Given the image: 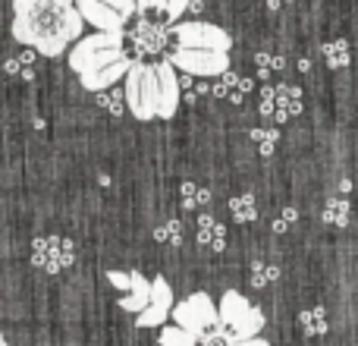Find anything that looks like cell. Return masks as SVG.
Here are the masks:
<instances>
[{"label": "cell", "mask_w": 358, "mask_h": 346, "mask_svg": "<svg viewBox=\"0 0 358 346\" xmlns=\"http://www.w3.org/2000/svg\"><path fill=\"white\" fill-rule=\"evenodd\" d=\"M85 19H82L76 0H13V38L22 48L41 57L66 54L69 44L82 38Z\"/></svg>", "instance_id": "cell-1"}, {"label": "cell", "mask_w": 358, "mask_h": 346, "mask_svg": "<svg viewBox=\"0 0 358 346\" xmlns=\"http://www.w3.org/2000/svg\"><path fill=\"white\" fill-rule=\"evenodd\" d=\"M132 57L126 54L123 32H92L69 48V69L79 76L85 92H110L132 69Z\"/></svg>", "instance_id": "cell-2"}, {"label": "cell", "mask_w": 358, "mask_h": 346, "mask_svg": "<svg viewBox=\"0 0 358 346\" xmlns=\"http://www.w3.org/2000/svg\"><path fill=\"white\" fill-rule=\"evenodd\" d=\"M126 107L136 120H161V79H157V60H136L123 79Z\"/></svg>", "instance_id": "cell-3"}, {"label": "cell", "mask_w": 358, "mask_h": 346, "mask_svg": "<svg viewBox=\"0 0 358 346\" xmlns=\"http://www.w3.org/2000/svg\"><path fill=\"white\" fill-rule=\"evenodd\" d=\"M220 328L223 334L229 337L233 343H242V340H252V337L261 334L264 328V312L258 305H252L239 290H227L220 296Z\"/></svg>", "instance_id": "cell-4"}, {"label": "cell", "mask_w": 358, "mask_h": 346, "mask_svg": "<svg viewBox=\"0 0 358 346\" xmlns=\"http://www.w3.org/2000/svg\"><path fill=\"white\" fill-rule=\"evenodd\" d=\"M173 324H179L182 331H189L192 337H208L210 331L220 328V309L214 305V299L208 293H192L182 303L173 305Z\"/></svg>", "instance_id": "cell-5"}, {"label": "cell", "mask_w": 358, "mask_h": 346, "mask_svg": "<svg viewBox=\"0 0 358 346\" xmlns=\"http://www.w3.org/2000/svg\"><path fill=\"white\" fill-rule=\"evenodd\" d=\"M170 63L185 76H198V79H220L229 73V54L227 50H210V48H173L167 57Z\"/></svg>", "instance_id": "cell-6"}, {"label": "cell", "mask_w": 358, "mask_h": 346, "mask_svg": "<svg viewBox=\"0 0 358 346\" xmlns=\"http://www.w3.org/2000/svg\"><path fill=\"white\" fill-rule=\"evenodd\" d=\"M76 6L94 32H123L138 13L136 0H76Z\"/></svg>", "instance_id": "cell-7"}, {"label": "cell", "mask_w": 358, "mask_h": 346, "mask_svg": "<svg viewBox=\"0 0 358 346\" xmlns=\"http://www.w3.org/2000/svg\"><path fill=\"white\" fill-rule=\"evenodd\" d=\"M73 258L76 246L66 236H38L31 242V261H35V268H41L48 274H60L63 268L73 265Z\"/></svg>", "instance_id": "cell-8"}, {"label": "cell", "mask_w": 358, "mask_h": 346, "mask_svg": "<svg viewBox=\"0 0 358 346\" xmlns=\"http://www.w3.org/2000/svg\"><path fill=\"white\" fill-rule=\"evenodd\" d=\"M173 315V286L167 277H151V305L136 318L138 328H164L167 318Z\"/></svg>", "instance_id": "cell-9"}, {"label": "cell", "mask_w": 358, "mask_h": 346, "mask_svg": "<svg viewBox=\"0 0 358 346\" xmlns=\"http://www.w3.org/2000/svg\"><path fill=\"white\" fill-rule=\"evenodd\" d=\"M299 107H302V95H299V88H292V85H277V88L267 85L264 92H261V117L264 120L283 123V120H289L292 113H299Z\"/></svg>", "instance_id": "cell-10"}, {"label": "cell", "mask_w": 358, "mask_h": 346, "mask_svg": "<svg viewBox=\"0 0 358 346\" xmlns=\"http://www.w3.org/2000/svg\"><path fill=\"white\" fill-rule=\"evenodd\" d=\"M157 79H161V120L176 117L182 101V79L170 60H157Z\"/></svg>", "instance_id": "cell-11"}, {"label": "cell", "mask_w": 358, "mask_h": 346, "mask_svg": "<svg viewBox=\"0 0 358 346\" xmlns=\"http://www.w3.org/2000/svg\"><path fill=\"white\" fill-rule=\"evenodd\" d=\"M129 277H132L129 293H126V296H120V309L132 312V315H142V312L151 305V280L145 277L142 271H136V268L129 271Z\"/></svg>", "instance_id": "cell-12"}, {"label": "cell", "mask_w": 358, "mask_h": 346, "mask_svg": "<svg viewBox=\"0 0 358 346\" xmlns=\"http://www.w3.org/2000/svg\"><path fill=\"white\" fill-rule=\"evenodd\" d=\"M195 233H198V242L204 249H210V252H223V246H227V227L214 214H198Z\"/></svg>", "instance_id": "cell-13"}, {"label": "cell", "mask_w": 358, "mask_h": 346, "mask_svg": "<svg viewBox=\"0 0 358 346\" xmlns=\"http://www.w3.org/2000/svg\"><path fill=\"white\" fill-rule=\"evenodd\" d=\"M210 92H214L217 98H227V101H233V104H242V101L248 98V92H252V79H242V76H236L233 69H229V73H223L220 79H217V85L210 88Z\"/></svg>", "instance_id": "cell-14"}, {"label": "cell", "mask_w": 358, "mask_h": 346, "mask_svg": "<svg viewBox=\"0 0 358 346\" xmlns=\"http://www.w3.org/2000/svg\"><path fill=\"white\" fill-rule=\"evenodd\" d=\"M136 4H138V13H142V16L145 13H161V19L176 22V19L192 6V0H136Z\"/></svg>", "instance_id": "cell-15"}, {"label": "cell", "mask_w": 358, "mask_h": 346, "mask_svg": "<svg viewBox=\"0 0 358 346\" xmlns=\"http://www.w3.org/2000/svg\"><path fill=\"white\" fill-rule=\"evenodd\" d=\"M229 214L239 223H252L255 217H258V202H255L252 192H242V195L229 198Z\"/></svg>", "instance_id": "cell-16"}, {"label": "cell", "mask_w": 358, "mask_h": 346, "mask_svg": "<svg viewBox=\"0 0 358 346\" xmlns=\"http://www.w3.org/2000/svg\"><path fill=\"white\" fill-rule=\"evenodd\" d=\"M299 324H302V331L308 337H321L327 334V312L317 305V309H305L302 315H299Z\"/></svg>", "instance_id": "cell-17"}, {"label": "cell", "mask_w": 358, "mask_h": 346, "mask_svg": "<svg viewBox=\"0 0 358 346\" xmlns=\"http://www.w3.org/2000/svg\"><path fill=\"white\" fill-rule=\"evenodd\" d=\"M157 346H201L198 337H192L189 331H182L179 324H164L161 337H157Z\"/></svg>", "instance_id": "cell-18"}, {"label": "cell", "mask_w": 358, "mask_h": 346, "mask_svg": "<svg viewBox=\"0 0 358 346\" xmlns=\"http://www.w3.org/2000/svg\"><path fill=\"white\" fill-rule=\"evenodd\" d=\"M210 202V192L201 189L195 183H182V208L185 211H195V208H204Z\"/></svg>", "instance_id": "cell-19"}, {"label": "cell", "mask_w": 358, "mask_h": 346, "mask_svg": "<svg viewBox=\"0 0 358 346\" xmlns=\"http://www.w3.org/2000/svg\"><path fill=\"white\" fill-rule=\"evenodd\" d=\"M155 240L164 246H179L182 242V223L179 221H164L155 227Z\"/></svg>", "instance_id": "cell-20"}, {"label": "cell", "mask_w": 358, "mask_h": 346, "mask_svg": "<svg viewBox=\"0 0 358 346\" xmlns=\"http://www.w3.org/2000/svg\"><path fill=\"white\" fill-rule=\"evenodd\" d=\"M324 57H327V63L334 69H340V67H346L349 63V44L346 41H330V44H324Z\"/></svg>", "instance_id": "cell-21"}, {"label": "cell", "mask_w": 358, "mask_h": 346, "mask_svg": "<svg viewBox=\"0 0 358 346\" xmlns=\"http://www.w3.org/2000/svg\"><path fill=\"white\" fill-rule=\"evenodd\" d=\"M324 221H327V223H336V227H343V223L349 221V202H343V198H330V202H327V211H324Z\"/></svg>", "instance_id": "cell-22"}, {"label": "cell", "mask_w": 358, "mask_h": 346, "mask_svg": "<svg viewBox=\"0 0 358 346\" xmlns=\"http://www.w3.org/2000/svg\"><path fill=\"white\" fill-rule=\"evenodd\" d=\"M248 136L255 139V142H258V148H261V155H273V148H277V130H252L248 132Z\"/></svg>", "instance_id": "cell-23"}, {"label": "cell", "mask_w": 358, "mask_h": 346, "mask_svg": "<svg viewBox=\"0 0 358 346\" xmlns=\"http://www.w3.org/2000/svg\"><path fill=\"white\" fill-rule=\"evenodd\" d=\"M277 268L273 265H264V261H258V265L252 268V284L255 286H267V284H273V280H277Z\"/></svg>", "instance_id": "cell-24"}, {"label": "cell", "mask_w": 358, "mask_h": 346, "mask_svg": "<svg viewBox=\"0 0 358 346\" xmlns=\"http://www.w3.org/2000/svg\"><path fill=\"white\" fill-rule=\"evenodd\" d=\"M94 98H98V104H101V107H107L110 113H120V107L126 104V95H123V92H113V88H110V92L94 95Z\"/></svg>", "instance_id": "cell-25"}, {"label": "cell", "mask_w": 358, "mask_h": 346, "mask_svg": "<svg viewBox=\"0 0 358 346\" xmlns=\"http://www.w3.org/2000/svg\"><path fill=\"white\" fill-rule=\"evenodd\" d=\"M107 280H110L120 293H129V284H132L129 271H107Z\"/></svg>", "instance_id": "cell-26"}, {"label": "cell", "mask_w": 358, "mask_h": 346, "mask_svg": "<svg viewBox=\"0 0 358 346\" xmlns=\"http://www.w3.org/2000/svg\"><path fill=\"white\" fill-rule=\"evenodd\" d=\"M198 343H201V346H236L227 334H223V331H210V334H208V337H201Z\"/></svg>", "instance_id": "cell-27"}, {"label": "cell", "mask_w": 358, "mask_h": 346, "mask_svg": "<svg viewBox=\"0 0 358 346\" xmlns=\"http://www.w3.org/2000/svg\"><path fill=\"white\" fill-rule=\"evenodd\" d=\"M296 217H299V214H296V208H286L283 214H280V221L273 223V233H283V230L289 227V223H296Z\"/></svg>", "instance_id": "cell-28"}, {"label": "cell", "mask_w": 358, "mask_h": 346, "mask_svg": "<svg viewBox=\"0 0 358 346\" xmlns=\"http://www.w3.org/2000/svg\"><path fill=\"white\" fill-rule=\"evenodd\" d=\"M236 346H271V343L261 340V337H252V340H242V343H236Z\"/></svg>", "instance_id": "cell-29"}, {"label": "cell", "mask_w": 358, "mask_h": 346, "mask_svg": "<svg viewBox=\"0 0 358 346\" xmlns=\"http://www.w3.org/2000/svg\"><path fill=\"white\" fill-rule=\"evenodd\" d=\"M267 4H271V10H280V6L289 4V0H267Z\"/></svg>", "instance_id": "cell-30"}, {"label": "cell", "mask_w": 358, "mask_h": 346, "mask_svg": "<svg viewBox=\"0 0 358 346\" xmlns=\"http://www.w3.org/2000/svg\"><path fill=\"white\" fill-rule=\"evenodd\" d=\"M0 346H6V340H3V337H0Z\"/></svg>", "instance_id": "cell-31"}]
</instances>
